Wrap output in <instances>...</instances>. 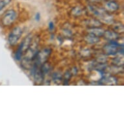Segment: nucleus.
<instances>
[{
  "instance_id": "nucleus-1",
  "label": "nucleus",
  "mask_w": 124,
  "mask_h": 124,
  "mask_svg": "<svg viewBox=\"0 0 124 124\" xmlns=\"http://www.w3.org/2000/svg\"><path fill=\"white\" fill-rule=\"evenodd\" d=\"M51 52L52 49L49 47H46L40 51H38L34 59V62L41 66L47 61V59H49L51 55Z\"/></svg>"
},
{
  "instance_id": "nucleus-2",
  "label": "nucleus",
  "mask_w": 124,
  "mask_h": 124,
  "mask_svg": "<svg viewBox=\"0 0 124 124\" xmlns=\"http://www.w3.org/2000/svg\"><path fill=\"white\" fill-rule=\"evenodd\" d=\"M22 35V30L20 27H16L12 31L8 36V42L10 46H15L18 42Z\"/></svg>"
},
{
  "instance_id": "nucleus-3",
  "label": "nucleus",
  "mask_w": 124,
  "mask_h": 124,
  "mask_svg": "<svg viewBox=\"0 0 124 124\" xmlns=\"http://www.w3.org/2000/svg\"><path fill=\"white\" fill-rule=\"evenodd\" d=\"M17 18V14L16 11L14 10H8L5 14L3 15L1 20V22L5 26H8L12 24L15 20Z\"/></svg>"
},
{
  "instance_id": "nucleus-4",
  "label": "nucleus",
  "mask_w": 124,
  "mask_h": 124,
  "mask_svg": "<svg viewBox=\"0 0 124 124\" xmlns=\"http://www.w3.org/2000/svg\"><path fill=\"white\" fill-rule=\"evenodd\" d=\"M120 47L121 46H117L116 45L112 44L109 42V44H108L104 46L103 51L106 55L113 56V55H116L118 54Z\"/></svg>"
},
{
  "instance_id": "nucleus-5",
  "label": "nucleus",
  "mask_w": 124,
  "mask_h": 124,
  "mask_svg": "<svg viewBox=\"0 0 124 124\" xmlns=\"http://www.w3.org/2000/svg\"><path fill=\"white\" fill-rule=\"evenodd\" d=\"M32 39H33V37H32V35H29L27 37H25V39L23 40V42L20 44V46L18 47V49H20V50L23 52H25L27 51V49H28L29 46L31 44V42L32 41Z\"/></svg>"
},
{
  "instance_id": "nucleus-6",
  "label": "nucleus",
  "mask_w": 124,
  "mask_h": 124,
  "mask_svg": "<svg viewBox=\"0 0 124 124\" xmlns=\"http://www.w3.org/2000/svg\"><path fill=\"white\" fill-rule=\"evenodd\" d=\"M101 81L103 83L107 84V85H114L117 84V79L116 77L110 75H103V77L101 79Z\"/></svg>"
},
{
  "instance_id": "nucleus-7",
  "label": "nucleus",
  "mask_w": 124,
  "mask_h": 124,
  "mask_svg": "<svg viewBox=\"0 0 124 124\" xmlns=\"http://www.w3.org/2000/svg\"><path fill=\"white\" fill-rule=\"evenodd\" d=\"M105 8L110 12H116L119 9V5L114 1H109L105 3Z\"/></svg>"
},
{
  "instance_id": "nucleus-8",
  "label": "nucleus",
  "mask_w": 124,
  "mask_h": 124,
  "mask_svg": "<svg viewBox=\"0 0 124 124\" xmlns=\"http://www.w3.org/2000/svg\"><path fill=\"white\" fill-rule=\"evenodd\" d=\"M103 36L106 39H107L108 40H117L120 38L118 33L114 31H105Z\"/></svg>"
},
{
  "instance_id": "nucleus-9",
  "label": "nucleus",
  "mask_w": 124,
  "mask_h": 124,
  "mask_svg": "<svg viewBox=\"0 0 124 124\" xmlns=\"http://www.w3.org/2000/svg\"><path fill=\"white\" fill-rule=\"evenodd\" d=\"M85 40L88 44H94L99 42L100 41V37H96V36H95L93 34H91V33H88V35H86L85 38Z\"/></svg>"
},
{
  "instance_id": "nucleus-10",
  "label": "nucleus",
  "mask_w": 124,
  "mask_h": 124,
  "mask_svg": "<svg viewBox=\"0 0 124 124\" xmlns=\"http://www.w3.org/2000/svg\"><path fill=\"white\" fill-rule=\"evenodd\" d=\"M104 33H105V30L101 28H100V27H92L88 30V33L93 34L98 37H103Z\"/></svg>"
},
{
  "instance_id": "nucleus-11",
  "label": "nucleus",
  "mask_w": 124,
  "mask_h": 124,
  "mask_svg": "<svg viewBox=\"0 0 124 124\" xmlns=\"http://www.w3.org/2000/svg\"><path fill=\"white\" fill-rule=\"evenodd\" d=\"M51 65L49 63H47L46 62H44L43 64H42L40 66V70L44 76L46 74H48L49 73V71H51Z\"/></svg>"
},
{
  "instance_id": "nucleus-12",
  "label": "nucleus",
  "mask_w": 124,
  "mask_h": 124,
  "mask_svg": "<svg viewBox=\"0 0 124 124\" xmlns=\"http://www.w3.org/2000/svg\"><path fill=\"white\" fill-rule=\"evenodd\" d=\"M62 80V76L61 73H54L52 75V81L56 85H59L61 83Z\"/></svg>"
},
{
  "instance_id": "nucleus-13",
  "label": "nucleus",
  "mask_w": 124,
  "mask_h": 124,
  "mask_svg": "<svg viewBox=\"0 0 124 124\" xmlns=\"http://www.w3.org/2000/svg\"><path fill=\"white\" fill-rule=\"evenodd\" d=\"M112 63L114 64V65H116V66H121L124 65V59L123 57L119 56L116 58H114L112 61Z\"/></svg>"
},
{
  "instance_id": "nucleus-14",
  "label": "nucleus",
  "mask_w": 124,
  "mask_h": 124,
  "mask_svg": "<svg viewBox=\"0 0 124 124\" xmlns=\"http://www.w3.org/2000/svg\"><path fill=\"white\" fill-rule=\"evenodd\" d=\"M113 29H114V32H116L117 33H124V25L120 23H118L114 24V27H113Z\"/></svg>"
},
{
  "instance_id": "nucleus-15",
  "label": "nucleus",
  "mask_w": 124,
  "mask_h": 124,
  "mask_svg": "<svg viewBox=\"0 0 124 124\" xmlns=\"http://www.w3.org/2000/svg\"><path fill=\"white\" fill-rule=\"evenodd\" d=\"M88 25L92 27H99L100 26L102 25V23L98 20H96L95 19H92V20H90L88 22Z\"/></svg>"
},
{
  "instance_id": "nucleus-16",
  "label": "nucleus",
  "mask_w": 124,
  "mask_h": 124,
  "mask_svg": "<svg viewBox=\"0 0 124 124\" xmlns=\"http://www.w3.org/2000/svg\"><path fill=\"white\" fill-rule=\"evenodd\" d=\"M71 14L73 16H75V17L79 16L82 14V10L81 8H80L79 7H76L73 8L72 11H71Z\"/></svg>"
},
{
  "instance_id": "nucleus-17",
  "label": "nucleus",
  "mask_w": 124,
  "mask_h": 124,
  "mask_svg": "<svg viewBox=\"0 0 124 124\" xmlns=\"http://www.w3.org/2000/svg\"><path fill=\"white\" fill-rule=\"evenodd\" d=\"M12 0H1L0 1V10H3L5 7H6L9 3H10Z\"/></svg>"
},
{
  "instance_id": "nucleus-18",
  "label": "nucleus",
  "mask_w": 124,
  "mask_h": 124,
  "mask_svg": "<svg viewBox=\"0 0 124 124\" xmlns=\"http://www.w3.org/2000/svg\"><path fill=\"white\" fill-rule=\"evenodd\" d=\"M97 61L99 64H105L107 61V58L105 55H101L97 58Z\"/></svg>"
},
{
  "instance_id": "nucleus-19",
  "label": "nucleus",
  "mask_w": 124,
  "mask_h": 124,
  "mask_svg": "<svg viewBox=\"0 0 124 124\" xmlns=\"http://www.w3.org/2000/svg\"><path fill=\"white\" fill-rule=\"evenodd\" d=\"M71 73L70 71H67L64 73V83L65 85H67V83H68V81L71 78Z\"/></svg>"
},
{
  "instance_id": "nucleus-20",
  "label": "nucleus",
  "mask_w": 124,
  "mask_h": 124,
  "mask_svg": "<svg viewBox=\"0 0 124 124\" xmlns=\"http://www.w3.org/2000/svg\"><path fill=\"white\" fill-rule=\"evenodd\" d=\"M90 51L88 49H83L81 51V55L83 56V57H88L90 55Z\"/></svg>"
},
{
  "instance_id": "nucleus-21",
  "label": "nucleus",
  "mask_w": 124,
  "mask_h": 124,
  "mask_svg": "<svg viewBox=\"0 0 124 124\" xmlns=\"http://www.w3.org/2000/svg\"><path fill=\"white\" fill-rule=\"evenodd\" d=\"M35 19L37 22H39V21L40 20V14L39 12H37V14H35Z\"/></svg>"
},
{
  "instance_id": "nucleus-22",
  "label": "nucleus",
  "mask_w": 124,
  "mask_h": 124,
  "mask_svg": "<svg viewBox=\"0 0 124 124\" xmlns=\"http://www.w3.org/2000/svg\"><path fill=\"white\" fill-rule=\"evenodd\" d=\"M54 27H55V25H54V23L53 22H50L49 23V29L50 31H53V29H54Z\"/></svg>"
},
{
  "instance_id": "nucleus-23",
  "label": "nucleus",
  "mask_w": 124,
  "mask_h": 124,
  "mask_svg": "<svg viewBox=\"0 0 124 124\" xmlns=\"http://www.w3.org/2000/svg\"><path fill=\"white\" fill-rule=\"evenodd\" d=\"M72 74H73V75H76L77 73V68H73V69H72V70H71V72Z\"/></svg>"
},
{
  "instance_id": "nucleus-24",
  "label": "nucleus",
  "mask_w": 124,
  "mask_h": 124,
  "mask_svg": "<svg viewBox=\"0 0 124 124\" xmlns=\"http://www.w3.org/2000/svg\"><path fill=\"white\" fill-rule=\"evenodd\" d=\"M97 1H102V0H97Z\"/></svg>"
}]
</instances>
